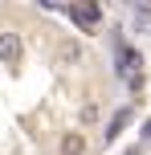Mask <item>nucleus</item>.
<instances>
[{
    "label": "nucleus",
    "instance_id": "423d86ee",
    "mask_svg": "<svg viewBox=\"0 0 151 155\" xmlns=\"http://www.w3.org/2000/svg\"><path fill=\"white\" fill-rule=\"evenodd\" d=\"M82 123H98V106H94V102L82 106Z\"/></svg>",
    "mask_w": 151,
    "mask_h": 155
},
{
    "label": "nucleus",
    "instance_id": "39448f33",
    "mask_svg": "<svg viewBox=\"0 0 151 155\" xmlns=\"http://www.w3.org/2000/svg\"><path fill=\"white\" fill-rule=\"evenodd\" d=\"M57 151L61 155H86V135L82 131H65L61 143H57Z\"/></svg>",
    "mask_w": 151,
    "mask_h": 155
},
{
    "label": "nucleus",
    "instance_id": "f03ea898",
    "mask_svg": "<svg viewBox=\"0 0 151 155\" xmlns=\"http://www.w3.org/2000/svg\"><path fill=\"white\" fill-rule=\"evenodd\" d=\"M131 118H135V102H127V106H119L110 118H106V127H102V143L106 147H114V139H119L123 131L131 127Z\"/></svg>",
    "mask_w": 151,
    "mask_h": 155
},
{
    "label": "nucleus",
    "instance_id": "20e7f679",
    "mask_svg": "<svg viewBox=\"0 0 151 155\" xmlns=\"http://www.w3.org/2000/svg\"><path fill=\"white\" fill-rule=\"evenodd\" d=\"M21 57H25V41H21V33L4 29V33H0V61H4V65H21Z\"/></svg>",
    "mask_w": 151,
    "mask_h": 155
},
{
    "label": "nucleus",
    "instance_id": "f257e3e1",
    "mask_svg": "<svg viewBox=\"0 0 151 155\" xmlns=\"http://www.w3.org/2000/svg\"><path fill=\"white\" fill-rule=\"evenodd\" d=\"M143 57L135 53L131 45H114V74H123V78H131V86H143Z\"/></svg>",
    "mask_w": 151,
    "mask_h": 155
},
{
    "label": "nucleus",
    "instance_id": "7ed1b4c3",
    "mask_svg": "<svg viewBox=\"0 0 151 155\" xmlns=\"http://www.w3.org/2000/svg\"><path fill=\"white\" fill-rule=\"evenodd\" d=\"M65 16H70L82 33H94L98 21H102V4H65Z\"/></svg>",
    "mask_w": 151,
    "mask_h": 155
},
{
    "label": "nucleus",
    "instance_id": "0eeeda50",
    "mask_svg": "<svg viewBox=\"0 0 151 155\" xmlns=\"http://www.w3.org/2000/svg\"><path fill=\"white\" fill-rule=\"evenodd\" d=\"M139 139H143V143H151V118H147L143 127H139Z\"/></svg>",
    "mask_w": 151,
    "mask_h": 155
}]
</instances>
